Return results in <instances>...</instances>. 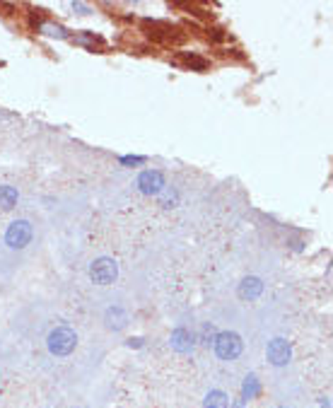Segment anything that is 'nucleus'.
Returning <instances> with one entry per match:
<instances>
[{
  "mask_svg": "<svg viewBox=\"0 0 333 408\" xmlns=\"http://www.w3.org/2000/svg\"><path fill=\"white\" fill-rule=\"evenodd\" d=\"M49 350L54 355H58V358H63V355H70L73 350H75V345H77V336H75V331L73 328H68V326H58V328H54V331L49 333Z\"/></svg>",
  "mask_w": 333,
  "mask_h": 408,
  "instance_id": "nucleus-1",
  "label": "nucleus"
},
{
  "mask_svg": "<svg viewBox=\"0 0 333 408\" xmlns=\"http://www.w3.org/2000/svg\"><path fill=\"white\" fill-rule=\"evenodd\" d=\"M116 276H118V266L114 259L109 256H101L89 266V278H92V283H97V285H111V283L116 280Z\"/></svg>",
  "mask_w": 333,
  "mask_h": 408,
  "instance_id": "nucleus-2",
  "label": "nucleus"
},
{
  "mask_svg": "<svg viewBox=\"0 0 333 408\" xmlns=\"http://www.w3.org/2000/svg\"><path fill=\"white\" fill-rule=\"evenodd\" d=\"M215 353L222 360H237L241 353V338L234 331H222L215 336Z\"/></svg>",
  "mask_w": 333,
  "mask_h": 408,
  "instance_id": "nucleus-3",
  "label": "nucleus"
},
{
  "mask_svg": "<svg viewBox=\"0 0 333 408\" xmlns=\"http://www.w3.org/2000/svg\"><path fill=\"white\" fill-rule=\"evenodd\" d=\"M32 242V225L27 220H15L5 232V245L10 249H25Z\"/></svg>",
  "mask_w": 333,
  "mask_h": 408,
  "instance_id": "nucleus-4",
  "label": "nucleus"
},
{
  "mask_svg": "<svg viewBox=\"0 0 333 408\" xmlns=\"http://www.w3.org/2000/svg\"><path fill=\"white\" fill-rule=\"evenodd\" d=\"M266 355H268V360L273 362V365H287L292 358V348H290V343L285 341V338H273V341L268 343V348H266Z\"/></svg>",
  "mask_w": 333,
  "mask_h": 408,
  "instance_id": "nucleus-5",
  "label": "nucleus"
},
{
  "mask_svg": "<svg viewBox=\"0 0 333 408\" xmlns=\"http://www.w3.org/2000/svg\"><path fill=\"white\" fill-rule=\"evenodd\" d=\"M138 189L148 196L160 194V191L165 189V177H162V172H157V169H148V172H143L138 177Z\"/></svg>",
  "mask_w": 333,
  "mask_h": 408,
  "instance_id": "nucleus-6",
  "label": "nucleus"
},
{
  "mask_svg": "<svg viewBox=\"0 0 333 408\" xmlns=\"http://www.w3.org/2000/svg\"><path fill=\"white\" fill-rule=\"evenodd\" d=\"M263 292V283H261V278H244L241 280V285H239V297L241 299H256L258 295Z\"/></svg>",
  "mask_w": 333,
  "mask_h": 408,
  "instance_id": "nucleus-7",
  "label": "nucleus"
},
{
  "mask_svg": "<svg viewBox=\"0 0 333 408\" xmlns=\"http://www.w3.org/2000/svg\"><path fill=\"white\" fill-rule=\"evenodd\" d=\"M145 27H148V34L150 37H155V39H160V42H167V39H172L174 37V27L172 25H167V22H157V20H148L145 22Z\"/></svg>",
  "mask_w": 333,
  "mask_h": 408,
  "instance_id": "nucleus-8",
  "label": "nucleus"
},
{
  "mask_svg": "<svg viewBox=\"0 0 333 408\" xmlns=\"http://www.w3.org/2000/svg\"><path fill=\"white\" fill-rule=\"evenodd\" d=\"M75 44H80V47H87V49H104V39L97 37L94 32H82V34H75V39H73Z\"/></svg>",
  "mask_w": 333,
  "mask_h": 408,
  "instance_id": "nucleus-9",
  "label": "nucleus"
},
{
  "mask_svg": "<svg viewBox=\"0 0 333 408\" xmlns=\"http://www.w3.org/2000/svg\"><path fill=\"white\" fill-rule=\"evenodd\" d=\"M37 30L42 32L44 37H51V39H68L65 27L56 25V22H39V27H37Z\"/></svg>",
  "mask_w": 333,
  "mask_h": 408,
  "instance_id": "nucleus-10",
  "label": "nucleus"
},
{
  "mask_svg": "<svg viewBox=\"0 0 333 408\" xmlns=\"http://www.w3.org/2000/svg\"><path fill=\"white\" fill-rule=\"evenodd\" d=\"M15 203H17V191L13 186H0V211L3 213L13 211Z\"/></svg>",
  "mask_w": 333,
  "mask_h": 408,
  "instance_id": "nucleus-11",
  "label": "nucleus"
},
{
  "mask_svg": "<svg viewBox=\"0 0 333 408\" xmlns=\"http://www.w3.org/2000/svg\"><path fill=\"white\" fill-rule=\"evenodd\" d=\"M230 406V401H227V396H225L222 392H211L206 396V401H203V408H227Z\"/></svg>",
  "mask_w": 333,
  "mask_h": 408,
  "instance_id": "nucleus-12",
  "label": "nucleus"
},
{
  "mask_svg": "<svg viewBox=\"0 0 333 408\" xmlns=\"http://www.w3.org/2000/svg\"><path fill=\"white\" fill-rule=\"evenodd\" d=\"M184 66L191 68V70H208V61L199 54H184Z\"/></svg>",
  "mask_w": 333,
  "mask_h": 408,
  "instance_id": "nucleus-13",
  "label": "nucleus"
},
{
  "mask_svg": "<svg viewBox=\"0 0 333 408\" xmlns=\"http://www.w3.org/2000/svg\"><path fill=\"white\" fill-rule=\"evenodd\" d=\"M258 379L253 377V375H249L244 379V384H241V396H244V399H256L258 396Z\"/></svg>",
  "mask_w": 333,
  "mask_h": 408,
  "instance_id": "nucleus-14",
  "label": "nucleus"
},
{
  "mask_svg": "<svg viewBox=\"0 0 333 408\" xmlns=\"http://www.w3.org/2000/svg\"><path fill=\"white\" fill-rule=\"evenodd\" d=\"M172 345H174L177 350H182V353H184V350H189V348H191L189 333H186V331H177V333L172 336Z\"/></svg>",
  "mask_w": 333,
  "mask_h": 408,
  "instance_id": "nucleus-15",
  "label": "nucleus"
},
{
  "mask_svg": "<svg viewBox=\"0 0 333 408\" xmlns=\"http://www.w3.org/2000/svg\"><path fill=\"white\" fill-rule=\"evenodd\" d=\"M73 10H77L80 15H89V8L87 5H82V3H73Z\"/></svg>",
  "mask_w": 333,
  "mask_h": 408,
  "instance_id": "nucleus-16",
  "label": "nucleus"
},
{
  "mask_svg": "<svg viewBox=\"0 0 333 408\" xmlns=\"http://www.w3.org/2000/svg\"><path fill=\"white\" fill-rule=\"evenodd\" d=\"M123 162L126 164H138V162H143V157H123Z\"/></svg>",
  "mask_w": 333,
  "mask_h": 408,
  "instance_id": "nucleus-17",
  "label": "nucleus"
},
{
  "mask_svg": "<svg viewBox=\"0 0 333 408\" xmlns=\"http://www.w3.org/2000/svg\"><path fill=\"white\" fill-rule=\"evenodd\" d=\"M234 408H241V404H237V406H234Z\"/></svg>",
  "mask_w": 333,
  "mask_h": 408,
  "instance_id": "nucleus-18",
  "label": "nucleus"
}]
</instances>
